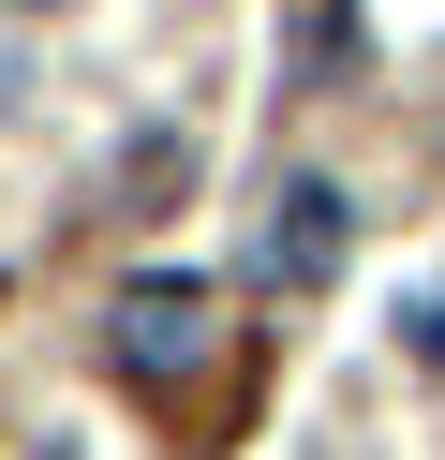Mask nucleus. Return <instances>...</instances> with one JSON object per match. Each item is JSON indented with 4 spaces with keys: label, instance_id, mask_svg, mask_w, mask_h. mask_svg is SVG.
<instances>
[{
    "label": "nucleus",
    "instance_id": "nucleus-1",
    "mask_svg": "<svg viewBox=\"0 0 445 460\" xmlns=\"http://www.w3.org/2000/svg\"><path fill=\"white\" fill-rule=\"evenodd\" d=\"M208 341H223V297H208V282H134V297H119V371H134V386H178V371H208Z\"/></svg>",
    "mask_w": 445,
    "mask_h": 460
},
{
    "label": "nucleus",
    "instance_id": "nucleus-2",
    "mask_svg": "<svg viewBox=\"0 0 445 460\" xmlns=\"http://www.w3.org/2000/svg\"><path fill=\"white\" fill-rule=\"evenodd\" d=\"M342 252H356V208H342V179H282V208H267V282H342Z\"/></svg>",
    "mask_w": 445,
    "mask_h": 460
},
{
    "label": "nucleus",
    "instance_id": "nucleus-3",
    "mask_svg": "<svg viewBox=\"0 0 445 460\" xmlns=\"http://www.w3.org/2000/svg\"><path fill=\"white\" fill-rule=\"evenodd\" d=\"M415 357H445V297H431V312H415Z\"/></svg>",
    "mask_w": 445,
    "mask_h": 460
}]
</instances>
